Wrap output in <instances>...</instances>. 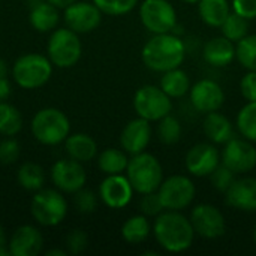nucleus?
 Segmentation results:
<instances>
[{
	"label": "nucleus",
	"instance_id": "obj_1",
	"mask_svg": "<svg viewBox=\"0 0 256 256\" xmlns=\"http://www.w3.org/2000/svg\"><path fill=\"white\" fill-rule=\"evenodd\" d=\"M153 236L164 250L170 254H182L192 248L196 234L190 219L182 212L164 210L154 219Z\"/></svg>",
	"mask_w": 256,
	"mask_h": 256
},
{
	"label": "nucleus",
	"instance_id": "obj_2",
	"mask_svg": "<svg viewBox=\"0 0 256 256\" xmlns=\"http://www.w3.org/2000/svg\"><path fill=\"white\" fill-rule=\"evenodd\" d=\"M142 63L153 72H166L180 68L186 58V46L180 36L170 33L153 34L142 46Z\"/></svg>",
	"mask_w": 256,
	"mask_h": 256
},
{
	"label": "nucleus",
	"instance_id": "obj_3",
	"mask_svg": "<svg viewBox=\"0 0 256 256\" xmlns=\"http://www.w3.org/2000/svg\"><path fill=\"white\" fill-rule=\"evenodd\" d=\"M30 130L38 142L44 146H58L70 135V120L58 108H42L33 116Z\"/></svg>",
	"mask_w": 256,
	"mask_h": 256
},
{
	"label": "nucleus",
	"instance_id": "obj_4",
	"mask_svg": "<svg viewBox=\"0 0 256 256\" xmlns=\"http://www.w3.org/2000/svg\"><path fill=\"white\" fill-rule=\"evenodd\" d=\"M16 86L24 90H34L44 87L52 75V63L48 56L38 52H27L20 56L10 69Z\"/></svg>",
	"mask_w": 256,
	"mask_h": 256
},
{
	"label": "nucleus",
	"instance_id": "obj_5",
	"mask_svg": "<svg viewBox=\"0 0 256 256\" xmlns=\"http://www.w3.org/2000/svg\"><path fill=\"white\" fill-rule=\"evenodd\" d=\"M126 177L140 195L156 192L164 182V168L159 159L147 152L132 154L126 168Z\"/></svg>",
	"mask_w": 256,
	"mask_h": 256
},
{
	"label": "nucleus",
	"instance_id": "obj_6",
	"mask_svg": "<svg viewBox=\"0 0 256 256\" xmlns=\"http://www.w3.org/2000/svg\"><path fill=\"white\" fill-rule=\"evenodd\" d=\"M46 56L52 66L69 69L75 66L82 56V44L80 34L69 27H57L51 32L46 44Z\"/></svg>",
	"mask_w": 256,
	"mask_h": 256
},
{
	"label": "nucleus",
	"instance_id": "obj_7",
	"mask_svg": "<svg viewBox=\"0 0 256 256\" xmlns=\"http://www.w3.org/2000/svg\"><path fill=\"white\" fill-rule=\"evenodd\" d=\"M68 201L58 189H40L34 192L30 202L33 219L42 226H57L68 216Z\"/></svg>",
	"mask_w": 256,
	"mask_h": 256
},
{
	"label": "nucleus",
	"instance_id": "obj_8",
	"mask_svg": "<svg viewBox=\"0 0 256 256\" xmlns=\"http://www.w3.org/2000/svg\"><path fill=\"white\" fill-rule=\"evenodd\" d=\"M134 110L138 117L146 120L159 122L172 111V99L159 87L153 84H146L135 92Z\"/></svg>",
	"mask_w": 256,
	"mask_h": 256
},
{
	"label": "nucleus",
	"instance_id": "obj_9",
	"mask_svg": "<svg viewBox=\"0 0 256 256\" xmlns=\"http://www.w3.org/2000/svg\"><path fill=\"white\" fill-rule=\"evenodd\" d=\"M158 195L165 210L182 212L194 202L196 188L188 176L176 174L162 182L158 189Z\"/></svg>",
	"mask_w": 256,
	"mask_h": 256
},
{
	"label": "nucleus",
	"instance_id": "obj_10",
	"mask_svg": "<svg viewBox=\"0 0 256 256\" xmlns=\"http://www.w3.org/2000/svg\"><path fill=\"white\" fill-rule=\"evenodd\" d=\"M140 20L153 34L170 33L177 27V12L168 0H144L140 4Z\"/></svg>",
	"mask_w": 256,
	"mask_h": 256
},
{
	"label": "nucleus",
	"instance_id": "obj_11",
	"mask_svg": "<svg viewBox=\"0 0 256 256\" xmlns=\"http://www.w3.org/2000/svg\"><path fill=\"white\" fill-rule=\"evenodd\" d=\"M190 222L195 234L206 240H216L225 236L226 220L224 213L212 204H198L192 208Z\"/></svg>",
	"mask_w": 256,
	"mask_h": 256
},
{
	"label": "nucleus",
	"instance_id": "obj_12",
	"mask_svg": "<svg viewBox=\"0 0 256 256\" xmlns=\"http://www.w3.org/2000/svg\"><path fill=\"white\" fill-rule=\"evenodd\" d=\"M220 158L222 165L230 168L237 176L250 172L256 168V147L246 138L234 136L230 140L225 144Z\"/></svg>",
	"mask_w": 256,
	"mask_h": 256
},
{
	"label": "nucleus",
	"instance_id": "obj_13",
	"mask_svg": "<svg viewBox=\"0 0 256 256\" xmlns=\"http://www.w3.org/2000/svg\"><path fill=\"white\" fill-rule=\"evenodd\" d=\"M51 182L56 189L64 194H75L86 186L87 172L81 162L70 158L54 162L50 171Z\"/></svg>",
	"mask_w": 256,
	"mask_h": 256
},
{
	"label": "nucleus",
	"instance_id": "obj_14",
	"mask_svg": "<svg viewBox=\"0 0 256 256\" xmlns=\"http://www.w3.org/2000/svg\"><path fill=\"white\" fill-rule=\"evenodd\" d=\"M63 20L66 27L76 32L78 34L90 33L96 30L102 22L104 12L93 2H74L66 6Z\"/></svg>",
	"mask_w": 256,
	"mask_h": 256
},
{
	"label": "nucleus",
	"instance_id": "obj_15",
	"mask_svg": "<svg viewBox=\"0 0 256 256\" xmlns=\"http://www.w3.org/2000/svg\"><path fill=\"white\" fill-rule=\"evenodd\" d=\"M222 164L220 152L213 142H200L192 146L184 158L186 170L194 177H210Z\"/></svg>",
	"mask_w": 256,
	"mask_h": 256
},
{
	"label": "nucleus",
	"instance_id": "obj_16",
	"mask_svg": "<svg viewBox=\"0 0 256 256\" xmlns=\"http://www.w3.org/2000/svg\"><path fill=\"white\" fill-rule=\"evenodd\" d=\"M189 96H190V104L194 105V108L202 114L219 111L225 102V92L222 86L218 81L208 80V78L196 81L190 87Z\"/></svg>",
	"mask_w": 256,
	"mask_h": 256
},
{
	"label": "nucleus",
	"instance_id": "obj_17",
	"mask_svg": "<svg viewBox=\"0 0 256 256\" xmlns=\"http://www.w3.org/2000/svg\"><path fill=\"white\" fill-rule=\"evenodd\" d=\"M134 188L126 176L112 174L106 176L99 184L100 201L112 210H120L129 206L134 196Z\"/></svg>",
	"mask_w": 256,
	"mask_h": 256
},
{
	"label": "nucleus",
	"instance_id": "obj_18",
	"mask_svg": "<svg viewBox=\"0 0 256 256\" xmlns=\"http://www.w3.org/2000/svg\"><path fill=\"white\" fill-rule=\"evenodd\" d=\"M152 124L142 117L130 120L120 134V146L128 154H138L146 152L152 141Z\"/></svg>",
	"mask_w": 256,
	"mask_h": 256
},
{
	"label": "nucleus",
	"instance_id": "obj_19",
	"mask_svg": "<svg viewBox=\"0 0 256 256\" xmlns=\"http://www.w3.org/2000/svg\"><path fill=\"white\" fill-rule=\"evenodd\" d=\"M44 248V236L33 225L18 226L9 238L12 256H38Z\"/></svg>",
	"mask_w": 256,
	"mask_h": 256
},
{
	"label": "nucleus",
	"instance_id": "obj_20",
	"mask_svg": "<svg viewBox=\"0 0 256 256\" xmlns=\"http://www.w3.org/2000/svg\"><path fill=\"white\" fill-rule=\"evenodd\" d=\"M225 201L230 207L254 213L256 212V178L243 177L236 178L232 186L225 194Z\"/></svg>",
	"mask_w": 256,
	"mask_h": 256
},
{
	"label": "nucleus",
	"instance_id": "obj_21",
	"mask_svg": "<svg viewBox=\"0 0 256 256\" xmlns=\"http://www.w3.org/2000/svg\"><path fill=\"white\" fill-rule=\"evenodd\" d=\"M202 57L206 63L214 68H225L236 58V44L228 38L216 36L206 42L202 48Z\"/></svg>",
	"mask_w": 256,
	"mask_h": 256
},
{
	"label": "nucleus",
	"instance_id": "obj_22",
	"mask_svg": "<svg viewBox=\"0 0 256 256\" xmlns=\"http://www.w3.org/2000/svg\"><path fill=\"white\" fill-rule=\"evenodd\" d=\"M28 22L39 33H51L58 27L60 22L58 8L46 0H40L30 6Z\"/></svg>",
	"mask_w": 256,
	"mask_h": 256
},
{
	"label": "nucleus",
	"instance_id": "obj_23",
	"mask_svg": "<svg viewBox=\"0 0 256 256\" xmlns=\"http://www.w3.org/2000/svg\"><path fill=\"white\" fill-rule=\"evenodd\" d=\"M202 129H204V134L208 138V141L213 144L225 146L230 140H232L236 136L234 124L231 123V120L226 116L220 114L219 111L206 114Z\"/></svg>",
	"mask_w": 256,
	"mask_h": 256
},
{
	"label": "nucleus",
	"instance_id": "obj_24",
	"mask_svg": "<svg viewBox=\"0 0 256 256\" xmlns=\"http://www.w3.org/2000/svg\"><path fill=\"white\" fill-rule=\"evenodd\" d=\"M64 152L68 158L87 164L98 156V142L88 134H70L64 141Z\"/></svg>",
	"mask_w": 256,
	"mask_h": 256
},
{
	"label": "nucleus",
	"instance_id": "obj_25",
	"mask_svg": "<svg viewBox=\"0 0 256 256\" xmlns=\"http://www.w3.org/2000/svg\"><path fill=\"white\" fill-rule=\"evenodd\" d=\"M198 12L204 24L214 28H220V26L225 22L232 9L228 0H200Z\"/></svg>",
	"mask_w": 256,
	"mask_h": 256
},
{
	"label": "nucleus",
	"instance_id": "obj_26",
	"mask_svg": "<svg viewBox=\"0 0 256 256\" xmlns=\"http://www.w3.org/2000/svg\"><path fill=\"white\" fill-rule=\"evenodd\" d=\"M159 87L171 99H178V98H183L189 93L192 84H190L189 75L183 69L176 68V69H171V70H166L162 74Z\"/></svg>",
	"mask_w": 256,
	"mask_h": 256
},
{
	"label": "nucleus",
	"instance_id": "obj_27",
	"mask_svg": "<svg viewBox=\"0 0 256 256\" xmlns=\"http://www.w3.org/2000/svg\"><path fill=\"white\" fill-rule=\"evenodd\" d=\"M152 234V225L148 218L141 214H135L129 218L122 226V237L129 244H141Z\"/></svg>",
	"mask_w": 256,
	"mask_h": 256
},
{
	"label": "nucleus",
	"instance_id": "obj_28",
	"mask_svg": "<svg viewBox=\"0 0 256 256\" xmlns=\"http://www.w3.org/2000/svg\"><path fill=\"white\" fill-rule=\"evenodd\" d=\"M128 164L129 158L123 148H105L98 156V166L105 176L126 172Z\"/></svg>",
	"mask_w": 256,
	"mask_h": 256
},
{
	"label": "nucleus",
	"instance_id": "obj_29",
	"mask_svg": "<svg viewBox=\"0 0 256 256\" xmlns=\"http://www.w3.org/2000/svg\"><path fill=\"white\" fill-rule=\"evenodd\" d=\"M45 180H46V176H45L44 168L34 162H26L18 168L16 182L22 189L28 192L40 190L45 184Z\"/></svg>",
	"mask_w": 256,
	"mask_h": 256
},
{
	"label": "nucleus",
	"instance_id": "obj_30",
	"mask_svg": "<svg viewBox=\"0 0 256 256\" xmlns=\"http://www.w3.org/2000/svg\"><path fill=\"white\" fill-rule=\"evenodd\" d=\"M22 129V116L16 106L3 100L0 102V134L15 136Z\"/></svg>",
	"mask_w": 256,
	"mask_h": 256
},
{
	"label": "nucleus",
	"instance_id": "obj_31",
	"mask_svg": "<svg viewBox=\"0 0 256 256\" xmlns=\"http://www.w3.org/2000/svg\"><path fill=\"white\" fill-rule=\"evenodd\" d=\"M182 132H183L182 123L172 114H168L158 122L156 135H158L159 141L166 144V146L177 144L182 138Z\"/></svg>",
	"mask_w": 256,
	"mask_h": 256
},
{
	"label": "nucleus",
	"instance_id": "obj_32",
	"mask_svg": "<svg viewBox=\"0 0 256 256\" xmlns=\"http://www.w3.org/2000/svg\"><path fill=\"white\" fill-rule=\"evenodd\" d=\"M237 129L243 138L256 142V100L248 102L237 114Z\"/></svg>",
	"mask_w": 256,
	"mask_h": 256
},
{
	"label": "nucleus",
	"instance_id": "obj_33",
	"mask_svg": "<svg viewBox=\"0 0 256 256\" xmlns=\"http://www.w3.org/2000/svg\"><path fill=\"white\" fill-rule=\"evenodd\" d=\"M220 30L225 38L237 44L238 40H242L244 36L249 34V20L240 16L236 12H231L225 20V22L220 26Z\"/></svg>",
	"mask_w": 256,
	"mask_h": 256
},
{
	"label": "nucleus",
	"instance_id": "obj_34",
	"mask_svg": "<svg viewBox=\"0 0 256 256\" xmlns=\"http://www.w3.org/2000/svg\"><path fill=\"white\" fill-rule=\"evenodd\" d=\"M236 58L244 69L256 70V34H248L237 42Z\"/></svg>",
	"mask_w": 256,
	"mask_h": 256
},
{
	"label": "nucleus",
	"instance_id": "obj_35",
	"mask_svg": "<svg viewBox=\"0 0 256 256\" xmlns=\"http://www.w3.org/2000/svg\"><path fill=\"white\" fill-rule=\"evenodd\" d=\"M104 14L111 16L126 15L136 8L140 0H92Z\"/></svg>",
	"mask_w": 256,
	"mask_h": 256
},
{
	"label": "nucleus",
	"instance_id": "obj_36",
	"mask_svg": "<svg viewBox=\"0 0 256 256\" xmlns=\"http://www.w3.org/2000/svg\"><path fill=\"white\" fill-rule=\"evenodd\" d=\"M237 174L232 172L230 168H226L225 165H219L212 174H210V180H212V184L213 188L220 192V194H226V190L232 186V183L236 182V177Z\"/></svg>",
	"mask_w": 256,
	"mask_h": 256
},
{
	"label": "nucleus",
	"instance_id": "obj_37",
	"mask_svg": "<svg viewBox=\"0 0 256 256\" xmlns=\"http://www.w3.org/2000/svg\"><path fill=\"white\" fill-rule=\"evenodd\" d=\"M21 156V147L18 141L12 136H6L0 141V164L12 165Z\"/></svg>",
	"mask_w": 256,
	"mask_h": 256
},
{
	"label": "nucleus",
	"instance_id": "obj_38",
	"mask_svg": "<svg viewBox=\"0 0 256 256\" xmlns=\"http://www.w3.org/2000/svg\"><path fill=\"white\" fill-rule=\"evenodd\" d=\"M74 195H75L74 204H75V208L80 213L88 214V213H93L96 210V207H98V196L94 195V192L82 188L78 192H75Z\"/></svg>",
	"mask_w": 256,
	"mask_h": 256
},
{
	"label": "nucleus",
	"instance_id": "obj_39",
	"mask_svg": "<svg viewBox=\"0 0 256 256\" xmlns=\"http://www.w3.org/2000/svg\"><path fill=\"white\" fill-rule=\"evenodd\" d=\"M140 210L147 218H156L165 210L160 202V198L158 195V190L142 195V198L140 201Z\"/></svg>",
	"mask_w": 256,
	"mask_h": 256
},
{
	"label": "nucleus",
	"instance_id": "obj_40",
	"mask_svg": "<svg viewBox=\"0 0 256 256\" xmlns=\"http://www.w3.org/2000/svg\"><path fill=\"white\" fill-rule=\"evenodd\" d=\"M66 250L68 254L72 255H80L82 254L87 246H88V237L82 230H74L68 234L66 237Z\"/></svg>",
	"mask_w": 256,
	"mask_h": 256
},
{
	"label": "nucleus",
	"instance_id": "obj_41",
	"mask_svg": "<svg viewBox=\"0 0 256 256\" xmlns=\"http://www.w3.org/2000/svg\"><path fill=\"white\" fill-rule=\"evenodd\" d=\"M240 92L242 96L248 102L256 100V70H248V74L240 81Z\"/></svg>",
	"mask_w": 256,
	"mask_h": 256
},
{
	"label": "nucleus",
	"instance_id": "obj_42",
	"mask_svg": "<svg viewBox=\"0 0 256 256\" xmlns=\"http://www.w3.org/2000/svg\"><path fill=\"white\" fill-rule=\"evenodd\" d=\"M231 9L249 21L256 18V0H232Z\"/></svg>",
	"mask_w": 256,
	"mask_h": 256
},
{
	"label": "nucleus",
	"instance_id": "obj_43",
	"mask_svg": "<svg viewBox=\"0 0 256 256\" xmlns=\"http://www.w3.org/2000/svg\"><path fill=\"white\" fill-rule=\"evenodd\" d=\"M10 92H12V87H10V82L6 78H0V102L6 100L9 96H10Z\"/></svg>",
	"mask_w": 256,
	"mask_h": 256
},
{
	"label": "nucleus",
	"instance_id": "obj_44",
	"mask_svg": "<svg viewBox=\"0 0 256 256\" xmlns=\"http://www.w3.org/2000/svg\"><path fill=\"white\" fill-rule=\"evenodd\" d=\"M9 238L3 230V226L0 225V256H9Z\"/></svg>",
	"mask_w": 256,
	"mask_h": 256
},
{
	"label": "nucleus",
	"instance_id": "obj_45",
	"mask_svg": "<svg viewBox=\"0 0 256 256\" xmlns=\"http://www.w3.org/2000/svg\"><path fill=\"white\" fill-rule=\"evenodd\" d=\"M46 2L52 3V4L57 6L58 9H64L66 6H69L70 3H74V2H76V0H46Z\"/></svg>",
	"mask_w": 256,
	"mask_h": 256
},
{
	"label": "nucleus",
	"instance_id": "obj_46",
	"mask_svg": "<svg viewBox=\"0 0 256 256\" xmlns=\"http://www.w3.org/2000/svg\"><path fill=\"white\" fill-rule=\"evenodd\" d=\"M9 74V68H8V63L0 57V78H6Z\"/></svg>",
	"mask_w": 256,
	"mask_h": 256
},
{
	"label": "nucleus",
	"instance_id": "obj_47",
	"mask_svg": "<svg viewBox=\"0 0 256 256\" xmlns=\"http://www.w3.org/2000/svg\"><path fill=\"white\" fill-rule=\"evenodd\" d=\"M68 250H60V249H51L46 252V256H66Z\"/></svg>",
	"mask_w": 256,
	"mask_h": 256
},
{
	"label": "nucleus",
	"instance_id": "obj_48",
	"mask_svg": "<svg viewBox=\"0 0 256 256\" xmlns=\"http://www.w3.org/2000/svg\"><path fill=\"white\" fill-rule=\"evenodd\" d=\"M182 2H184L188 4H198L200 3V0H182Z\"/></svg>",
	"mask_w": 256,
	"mask_h": 256
},
{
	"label": "nucleus",
	"instance_id": "obj_49",
	"mask_svg": "<svg viewBox=\"0 0 256 256\" xmlns=\"http://www.w3.org/2000/svg\"><path fill=\"white\" fill-rule=\"evenodd\" d=\"M254 242H255V244H256V224H255V226H254Z\"/></svg>",
	"mask_w": 256,
	"mask_h": 256
}]
</instances>
